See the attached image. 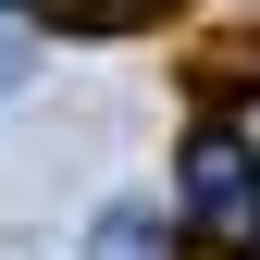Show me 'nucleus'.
Returning <instances> with one entry per match:
<instances>
[{
  "label": "nucleus",
  "mask_w": 260,
  "mask_h": 260,
  "mask_svg": "<svg viewBox=\"0 0 260 260\" xmlns=\"http://www.w3.org/2000/svg\"><path fill=\"white\" fill-rule=\"evenodd\" d=\"M87 260H174L161 199H112V211H100V236H87Z\"/></svg>",
  "instance_id": "nucleus-2"
},
{
  "label": "nucleus",
  "mask_w": 260,
  "mask_h": 260,
  "mask_svg": "<svg viewBox=\"0 0 260 260\" xmlns=\"http://www.w3.org/2000/svg\"><path fill=\"white\" fill-rule=\"evenodd\" d=\"M174 223H199L223 260H260V137L199 124L186 137V174H174Z\"/></svg>",
  "instance_id": "nucleus-1"
}]
</instances>
